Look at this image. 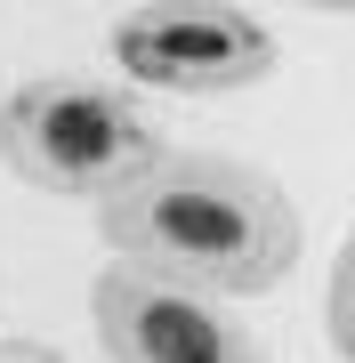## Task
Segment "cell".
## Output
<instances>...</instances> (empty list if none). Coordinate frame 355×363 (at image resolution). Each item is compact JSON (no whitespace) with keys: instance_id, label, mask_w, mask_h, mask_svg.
<instances>
[{"instance_id":"obj_5","label":"cell","mask_w":355,"mask_h":363,"mask_svg":"<svg viewBox=\"0 0 355 363\" xmlns=\"http://www.w3.org/2000/svg\"><path fill=\"white\" fill-rule=\"evenodd\" d=\"M323 339H331V355H339V363H355V234L339 242L331 283H323Z\"/></svg>"},{"instance_id":"obj_3","label":"cell","mask_w":355,"mask_h":363,"mask_svg":"<svg viewBox=\"0 0 355 363\" xmlns=\"http://www.w3.org/2000/svg\"><path fill=\"white\" fill-rule=\"evenodd\" d=\"M113 65L170 97H235L259 89L283 65V40L259 9L235 0H154V9H121L106 33Z\"/></svg>"},{"instance_id":"obj_6","label":"cell","mask_w":355,"mask_h":363,"mask_svg":"<svg viewBox=\"0 0 355 363\" xmlns=\"http://www.w3.org/2000/svg\"><path fill=\"white\" fill-rule=\"evenodd\" d=\"M0 363H65V355L40 347V339H0Z\"/></svg>"},{"instance_id":"obj_1","label":"cell","mask_w":355,"mask_h":363,"mask_svg":"<svg viewBox=\"0 0 355 363\" xmlns=\"http://www.w3.org/2000/svg\"><path fill=\"white\" fill-rule=\"evenodd\" d=\"M97 242L121 267L170 274L210 298L275 291L307 250V218L266 169L226 154H162L145 178L97 202Z\"/></svg>"},{"instance_id":"obj_2","label":"cell","mask_w":355,"mask_h":363,"mask_svg":"<svg viewBox=\"0 0 355 363\" xmlns=\"http://www.w3.org/2000/svg\"><path fill=\"white\" fill-rule=\"evenodd\" d=\"M162 154H170V138L154 130V113L121 81L33 73L0 97V169L40 186V194L106 202L130 178H145Z\"/></svg>"},{"instance_id":"obj_4","label":"cell","mask_w":355,"mask_h":363,"mask_svg":"<svg viewBox=\"0 0 355 363\" xmlns=\"http://www.w3.org/2000/svg\"><path fill=\"white\" fill-rule=\"evenodd\" d=\"M89 315H97V347L113 363H266L259 331L235 323L226 298L186 291L145 267H121V259L97 274Z\"/></svg>"}]
</instances>
